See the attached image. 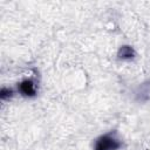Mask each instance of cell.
<instances>
[{
  "mask_svg": "<svg viewBox=\"0 0 150 150\" xmlns=\"http://www.w3.org/2000/svg\"><path fill=\"white\" fill-rule=\"evenodd\" d=\"M19 91L26 97H34L36 95V88L33 80H23L19 84Z\"/></svg>",
  "mask_w": 150,
  "mask_h": 150,
  "instance_id": "cell-3",
  "label": "cell"
},
{
  "mask_svg": "<svg viewBox=\"0 0 150 150\" xmlns=\"http://www.w3.org/2000/svg\"><path fill=\"white\" fill-rule=\"evenodd\" d=\"M135 96H136V101L141 103L146 102L150 98V80H146L138 86V88L136 89Z\"/></svg>",
  "mask_w": 150,
  "mask_h": 150,
  "instance_id": "cell-2",
  "label": "cell"
},
{
  "mask_svg": "<svg viewBox=\"0 0 150 150\" xmlns=\"http://www.w3.org/2000/svg\"><path fill=\"white\" fill-rule=\"evenodd\" d=\"M121 146L122 142L115 136V134L108 132L96 138L94 150H118Z\"/></svg>",
  "mask_w": 150,
  "mask_h": 150,
  "instance_id": "cell-1",
  "label": "cell"
},
{
  "mask_svg": "<svg viewBox=\"0 0 150 150\" xmlns=\"http://www.w3.org/2000/svg\"><path fill=\"white\" fill-rule=\"evenodd\" d=\"M12 96H13V90L12 89H8V88H2L1 89V93H0L1 100H7Z\"/></svg>",
  "mask_w": 150,
  "mask_h": 150,
  "instance_id": "cell-5",
  "label": "cell"
},
{
  "mask_svg": "<svg viewBox=\"0 0 150 150\" xmlns=\"http://www.w3.org/2000/svg\"><path fill=\"white\" fill-rule=\"evenodd\" d=\"M136 56V53L134 50V48L129 45H123L120 47L118 52H117V57L118 60H123V61H127V60H132L134 57Z\"/></svg>",
  "mask_w": 150,
  "mask_h": 150,
  "instance_id": "cell-4",
  "label": "cell"
}]
</instances>
